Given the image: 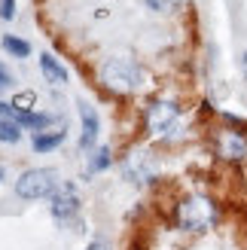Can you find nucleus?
Masks as SVG:
<instances>
[{"label": "nucleus", "mask_w": 247, "mask_h": 250, "mask_svg": "<svg viewBox=\"0 0 247 250\" xmlns=\"http://www.w3.org/2000/svg\"><path fill=\"white\" fill-rule=\"evenodd\" d=\"M3 174H6V171H3V165H0V183H3Z\"/></svg>", "instance_id": "obj_20"}, {"label": "nucleus", "mask_w": 247, "mask_h": 250, "mask_svg": "<svg viewBox=\"0 0 247 250\" xmlns=\"http://www.w3.org/2000/svg\"><path fill=\"white\" fill-rule=\"evenodd\" d=\"M3 49H6V52H12L16 58H28L31 55V43L28 40H19V37H12V34L3 37Z\"/></svg>", "instance_id": "obj_11"}, {"label": "nucleus", "mask_w": 247, "mask_h": 250, "mask_svg": "<svg viewBox=\"0 0 247 250\" xmlns=\"http://www.w3.org/2000/svg\"><path fill=\"white\" fill-rule=\"evenodd\" d=\"M125 174L131 177H138V180H150L153 177V168H150V156L146 153H131V159L125 162Z\"/></svg>", "instance_id": "obj_9"}, {"label": "nucleus", "mask_w": 247, "mask_h": 250, "mask_svg": "<svg viewBox=\"0 0 247 250\" xmlns=\"http://www.w3.org/2000/svg\"><path fill=\"white\" fill-rule=\"evenodd\" d=\"M61 141H64V128H61V131H52V134L37 131V134H34V149H37V153H49V149H55Z\"/></svg>", "instance_id": "obj_10"}, {"label": "nucleus", "mask_w": 247, "mask_h": 250, "mask_svg": "<svg viewBox=\"0 0 247 250\" xmlns=\"http://www.w3.org/2000/svg\"><path fill=\"white\" fill-rule=\"evenodd\" d=\"M177 226L186 232H207L217 223V205L205 195H186L177 202Z\"/></svg>", "instance_id": "obj_1"}, {"label": "nucleus", "mask_w": 247, "mask_h": 250, "mask_svg": "<svg viewBox=\"0 0 247 250\" xmlns=\"http://www.w3.org/2000/svg\"><path fill=\"white\" fill-rule=\"evenodd\" d=\"M40 70H43V77H46V83H52V85H64L67 83V70L58 64V61L49 55V52H43L40 55Z\"/></svg>", "instance_id": "obj_8"}, {"label": "nucleus", "mask_w": 247, "mask_h": 250, "mask_svg": "<svg viewBox=\"0 0 247 250\" xmlns=\"http://www.w3.org/2000/svg\"><path fill=\"white\" fill-rule=\"evenodd\" d=\"M85 250H110V244H107L104 238H92V244L85 247Z\"/></svg>", "instance_id": "obj_17"}, {"label": "nucleus", "mask_w": 247, "mask_h": 250, "mask_svg": "<svg viewBox=\"0 0 247 250\" xmlns=\"http://www.w3.org/2000/svg\"><path fill=\"white\" fill-rule=\"evenodd\" d=\"M146 6L156 12H174L180 6H186V0H146Z\"/></svg>", "instance_id": "obj_14"}, {"label": "nucleus", "mask_w": 247, "mask_h": 250, "mask_svg": "<svg viewBox=\"0 0 247 250\" xmlns=\"http://www.w3.org/2000/svg\"><path fill=\"white\" fill-rule=\"evenodd\" d=\"M37 104V98H34V92H24V95H19L16 101H12V107L16 110H24V113H31V107Z\"/></svg>", "instance_id": "obj_15"}, {"label": "nucleus", "mask_w": 247, "mask_h": 250, "mask_svg": "<svg viewBox=\"0 0 247 250\" xmlns=\"http://www.w3.org/2000/svg\"><path fill=\"white\" fill-rule=\"evenodd\" d=\"M9 83H12V80L6 77V73H3V70H0V92H3V89H9Z\"/></svg>", "instance_id": "obj_18"}, {"label": "nucleus", "mask_w": 247, "mask_h": 250, "mask_svg": "<svg viewBox=\"0 0 247 250\" xmlns=\"http://www.w3.org/2000/svg\"><path fill=\"white\" fill-rule=\"evenodd\" d=\"M61 189L58 171L55 168H31L16 180V195L24 202H37V198H49Z\"/></svg>", "instance_id": "obj_3"}, {"label": "nucleus", "mask_w": 247, "mask_h": 250, "mask_svg": "<svg viewBox=\"0 0 247 250\" xmlns=\"http://www.w3.org/2000/svg\"><path fill=\"white\" fill-rule=\"evenodd\" d=\"M177 116H180V107H177L174 101H153L150 107H146V116H144L146 131H153V134H165L171 125L177 122Z\"/></svg>", "instance_id": "obj_4"}, {"label": "nucleus", "mask_w": 247, "mask_h": 250, "mask_svg": "<svg viewBox=\"0 0 247 250\" xmlns=\"http://www.w3.org/2000/svg\"><path fill=\"white\" fill-rule=\"evenodd\" d=\"M241 73H244V80H247V52L241 55Z\"/></svg>", "instance_id": "obj_19"}, {"label": "nucleus", "mask_w": 247, "mask_h": 250, "mask_svg": "<svg viewBox=\"0 0 247 250\" xmlns=\"http://www.w3.org/2000/svg\"><path fill=\"white\" fill-rule=\"evenodd\" d=\"M16 12V0H0V19H12Z\"/></svg>", "instance_id": "obj_16"}, {"label": "nucleus", "mask_w": 247, "mask_h": 250, "mask_svg": "<svg viewBox=\"0 0 247 250\" xmlns=\"http://www.w3.org/2000/svg\"><path fill=\"white\" fill-rule=\"evenodd\" d=\"M80 210V195H77V189H73L70 183H61V189L52 195V217L55 220H70L73 214Z\"/></svg>", "instance_id": "obj_5"}, {"label": "nucleus", "mask_w": 247, "mask_h": 250, "mask_svg": "<svg viewBox=\"0 0 247 250\" xmlns=\"http://www.w3.org/2000/svg\"><path fill=\"white\" fill-rule=\"evenodd\" d=\"M19 137H21L19 122H12V119H0V144H16Z\"/></svg>", "instance_id": "obj_12"}, {"label": "nucleus", "mask_w": 247, "mask_h": 250, "mask_svg": "<svg viewBox=\"0 0 247 250\" xmlns=\"http://www.w3.org/2000/svg\"><path fill=\"white\" fill-rule=\"evenodd\" d=\"M80 122H82V134H80V149H92L98 141V113L92 104L80 101Z\"/></svg>", "instance_id": "obj_7"}, {"label": "nucleus", "mask_w": 247, "mask_h": 250, "mask_svg": "<svg viewBox=\"0 0 247 250\" xmlns=\"http://www.w3.org/2000/svg\"><path fill=\"white\" fill-rule=\"evenodd\" d=\"M141 80H144V73H141V67L134 64L131 58H110V61L101 64V83H104V89L116 92V95L134 92L141 85Z\"/></svg>", "instance_id": "obj_2"}, {"label": "nucleus", "mask_w": 247, "mask_h": 250, "mask_svg": "<svg viewBox=\"0 0 247 250\" xmlns=\"http://www.w3.org/2000/svg\"><path fill=\"white\" fill-rule=\"evenodd\" d=\"M217 153L223 156L226 162H238V159L247 153V141H244V134H238V131H220Z\"/></svg>", "instance_id": "obj_6"}, {"label": "nucleus", "mask_w": 247, "mask_h": 250, "mask_svg": "<svg viewBox=\"0 0 247 250\" xmlns=\"http://www.w3.org/2000/svg\"><path fill=\"white\" fill-rule=\"evenodd\" d=\"M110 146H101L98 153L89 159V174H98V171H104V168H110Z\"/></svg>", "instance_id": "obj_13"}]
</instances>
